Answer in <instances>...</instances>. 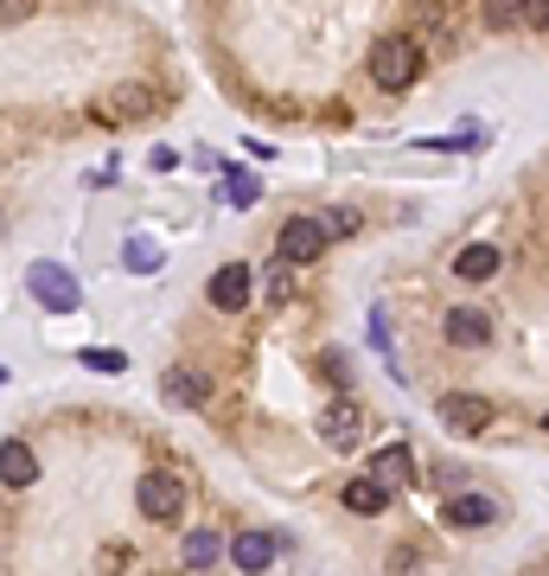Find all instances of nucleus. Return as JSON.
<instances>
[{
  "mask_svg": "<svg viewBox=\"0 0 549 576\" xmlns=\"http://www.w3.org/2000/svg\"><path fill=\"white\" fill-rule=\"evenodd\" d=\"M415 77H422V45H415V38L390 33V38L370 45V83H377L384 97H403Z\"/></svg>",
  "mask_w": 549,
  "mask_h": 576,
  "instance_id": "f257e3e1",
  "label": "nucleus"
},
{
  "mask_svg": "<svg viewBox=\"0 0 549 576\" xmlns=\"http://www.w3.org/2000/svg\"><path fill=\"white\" fill-rule=\"evenodd\" d=\"M26 289H33V302L52 307V314H77V307H83V289H77V275L65 263H33L26 269Z\"/></svg>",
  "mask_w": 549,
  "mask_h": 576,
  "instance_id": "f03ea898",
  "label": "nucleus"
},
{
  "mask_svg": "<svg viewBox=\"0 0 549 576\" xmlns=\"http://www.w3.org/2000/svg\"><path fill=\"white\" fill-rule=\"evenodd\" d=\"M135 506H141V519H153V526L180 519V512H185V487H180V474H167V467L141 474V487H135Z\"/></svg>",
  "mask_w": 549,
  "mask_h": 576,
  "instance_id": "7ed1b4c3",
  "label": "nucleus"
},
{
  "mask_svg": "<svg viewBox=\"0 0 549 576\" xmlns=\"http://www.w3.org/2000/svg\"><path fill=\"white\" fill-rule=\"evenodd\" d=\"M441 429H454V436H485L492 429V404L485 397H473V391H447L435 404Z\"/></svg>",
  "mask_w": 549,
  "mask_h": 576,
  "instance_id": "20e7f679",
  "label": "nucleus"
},
{
  "mask_svg": "<svg viewBox=\"0 0 549 576\" xmlns=\"http://www.w3.org/2000/svg\"><path fill=\"white\" fill-rule=\"evenodd\" d=\"M275 250H282V263L288 269L320 263V250H327V225H320V218H288L282 237H275Z\"/></svg>",
  "mask_w": 549,
  "mask_h": 576,
  "instance_id": "39448f33",
  "label": "nucleus"
},
{
  "mask_svg": "<svg viewBox=\"0 0 549 576\" xmlns=\"http://www.w3.org/2000/svg\"><path fill=\"white\" fill-rule=\"evenodd\" d=\"M365 481H377L384 494L397 499V487H409V481H415V449H409V442L377 449V455H370V467H365Z\"/></svg>",
  "mask_w": 549,
  "mask_h": 576,
  "instance_id": "423d86ee",
  "label": "nucleus"
},
{
  "mask_svg": "<svg viewBox=\"0 0 549 576\" xmlns=\"http://www.w3.org/2000/svg\"><path fill=\"white\" fill-rule=\"evenodd\" d=\"M441 334H447V346H460V352H479V346H492V314L485 307H447Z\"/></svg>",
  "mask_w": 549,
  "mask_h": 576,
  "instance_id": "0eeeda50",
  "label": "nucleus"
},
{
  "mask_svg": "<svg viewBox=\"0 0 549 576\" xmlns=\"http://www.w3.org/2000/svg\"><path fill=\"white\" fill-rule=\"evenodd\" d=\"M441 519H447L454 532H485V526H499V499L492 494H454L441 506Z\"/></svg>",
  "mask_w": 549,
  "mask_h": 576,
  "instance_id": "6e6552de",
  "label": "nucleus"
},
{
  "mask_svg": "<svg viewBox=\"0 0 549 576\" xmlns=\"http://www.w3.org/2000/svg\"><path fill=\"white\" fill-rule=\"evenodd\" d=\"M320 436H327L332 449H358V442H365V417H358V404H352V397H332L327 410H320Z\"/></svg>",
  "mask_w": 549,
  "mask_h": 576,
  "instance_id": "1a4fd4ad",
  "label": "nucleus"
},
{
  "mask_svg": "<svg viewBox=\"0 0 549 576\" xmlns=\"http://www.w3.org/2000/svg\"><path fill=\"white\" fill-rule=\"evenodd\" d=\"M211 307L218 314H243L250 307V263H224L211 275Z\"/></svg>",
  "mask_w": 549,
  "mask_h": 576,
  "instance_id": "9d476101",
  "label": "nucleus"
},
{
  "mask_svg": "<svg viewBox=\"0 0 549 576\" xmlns=\"http://www.w3.org/2000/svg\"><path fill=\"white\" fill-rule=\"evenodd\" d=\"M230 564H237L243 576H262L268 564H275V538L268 532H237L230 538Z\"/></svg>",
  "mask_w": 549,
  "mask_h": 576,
  "instance_id": "9b49d317",
  "label": "nucleus"
},
{
  "mask_svg": "<svg viewBox=\"0 0 549 576\" xmlns=\"http://www.w3.org/2000/svg\"><path fill=\"white\" fill-rule=\"evenodd\" d=\"M160 397H173L185 410H205L211 404V384L198 379V372H185V365H173V372H160Z\"/></svg>",
  "mask_w": 549,
  "mask_h": 576,
  "instance_id": "f8f14e48",
  "label": "nucleus"
},
{
  "mask_svg": "<svg viewBox=\"0 0 549 576\" xmlns=\"http://www.w3.org/2000/svg\"><path fill=\"white\" fill-rule=\"evenodd\" d=\"M0 481H7V487H33L38 481V461L26 442H0Z\"/></svg>",
  "mask_w": 549,
  "mask_h": 576,
  "instance_id": "ddd939ff",
  "label": "nucleus"
},
{
  "mask_svg": "<svg viewBox=\"0 0 549 576\" xmlns=\"http://www.w3.org/2000/svg\"><path fill=\"white\" fill-rule=\"evenodd\" d=\"M224 557V538L218 532H185V544H180V564L185 571H211Z\"/></svg>",
  "mask_w": 549,
  "mask_h": 576,
  "instance_id": "4468645a",
  "label": "nucleus"
},
{
  "mask_svg": "<svg viewBox=\"0 0 549 576\" xmlns=\"http://www.w3.org/2000/svg\"><path fill=\"white\" fill-rule=\"evenodd\" d=\"M499 263H505V257H499L492 244H467V250L454 257V275H467V282H485V275H499Z\"/></svg>",
  "mask_w": 549,
  "mask_h": 576,
  "instance_id": "2eb2a0df",
  "label": "nucleus"
},
{
  "mask_svg": "<svg viewBox=\"0 0 549 576\" xmlns=\"http://www.w3.org/2000/svg\"><path fill=\"white\" fill-rule=\"evenodd\" d=\"M384 506H390V494H384L377 481H365V474H358V481L345 487V512H365V519H377Z\"/></svg>",
  "mask_w": 549,
  "mask_h": 576,
  "instance_id": "dca6fc26",
  "label": "nucleus"
},
{
  "mask_svg": "<svg viewBox=\"0 0 549 576\" xmlns=\"http://www.w3.org/2000/svg\"><path fill=\"white\" fill-rule=\"evenodd\" d=\"M122 263L135 269V275H153L167 257H160V244H153V237H128V244H122Z\"/></svg>",
  "mask_w": 549,
  "mask_h": 576,
  "instance_id": "f3484780",
  "label": "nucleus"
},
{
  "mask_svg": "<svg viewBox=\"0 0 549 576\" xmlns=\"http://www.w3.org/2000/svg\"><path fill=\"white\" fill-rule=\"evenodd\" d=\"M147 103H153V97H147V90H135V83H128V90H115L110 103H103V122H110V115H122V122H128V115H147Z\"/></svg>",
  "mask_w": 549,
  "mask_h": 576,
  "instance_id": "a211bd4d",
  "label": "nucleus"
},
{
  "mask_svg": "<svg viewBox=\"0 0 549 576\" xmlns=\"http://www.w3.org/2000/svg\"><path fill=\"white\" fill-rule=\"evenodd\" d=\"M77 365H90V372H122V365H128V352H115V346H83V352H77Z\"/></svg>",
  "mask_w": 549,
  "mask_h": 576,
  "instance_id": "6ab92c4d",
  "label": "nucleus"
},
{
  "mask_svg": "<svg viewBox=\"0 0 549 576\" xmlns=\"http://www.w3.org/2000/svg\"><path fill=\"white\" fill-rule=\"evenodd\" d=\"M390 576H422V551L397 544V551H390Z\"/></svg>",
  "mask_w": 549,
  "mask_h": 576,
  "instance_id": "aec40b11",
  "label": "nucleus"
},
{
  "mask_svg": "<svg viewBox=\"0 0 549 576\" xmlns=\"http://www.w3.org/2000/svg\"><path fill=\"white\" fill-rule=\"evenodd\" d=\"M352 230H358V218H352V212L339 205V212H332V218H327V237H352Z\"/></svg>",
  "mask_w": 549,
  "mask_h": 576,
  "instance_id": "412c9836",
  "label": "nucleus"
},
{
  "mask_svg": "<svg viewBox=\"0 0 549 576\" xmlns=\"http://www.w3.org/2000/svg\"><path fill=\"white\" fill-rule=\"evenodd\" d=\"M256 199V180H243V173H230V205H250Z\"/></svg>",
  "mask_w": 549,
  "mask_h": 576,
  "instance_id": "4be33fe9",
  "label": "nucleus"
},
{
  "mask_svg": "<svg viewBox=\"0 0 549 576\" xmlns=\"http://www.w3.org/2000/svg\"><path fill=\"white\" fill-rule=\"evenodd\" d=\"M320 372H327L332 384H345V359H339V352H327V359H320Z\"/></svg>",
  "mask_w": 549,
  "mask_h": 576,
  "instance_id": "5701e85b",
  "label": "nucleus"
},
{
  "mask_svg": "<svg viewBox=\"0 0 549 576\" xmlns=\"http://www.w3.org/2000/svg\"><path fill=\"white\" fill-rule=\"evenodd\" d=\"M530 20H537V26L549 33V0H537V7H530Z\"/></svg>",
  "mask_w": 549,
  "mask_h": 576,
  "instance_id": "b1692460",
  "label": "nucleus"
},
{
  "mask_svg": "<svg viewBox=\"0 0 549 576\" xmlns=\"http://www.w3.org/2000/svg\"><path fill=\"white\" fill-rule=\"evenodd\" d=\"M0 384H7V372H0Z\"/></svg>",
  "mask_w": 549,
  "mask_h": 576,
  "instance_id": "393cba45",
  "label": "nucleus"
},
{
  "mask_svg": "<svg viewBox=\"0 0 549 576\" xmlns=\"http://www.w3.org/2000/svg\"><path fill=\"white\" fill-rule=\"evenodd\" d=\"M544 429H549V417H544Z\"/></svg>",
  "mask_w": 549,
  "mask_h": 576,
  "instance_id": "a878e982",
  "label": "nucleus"
}]
</instances>
